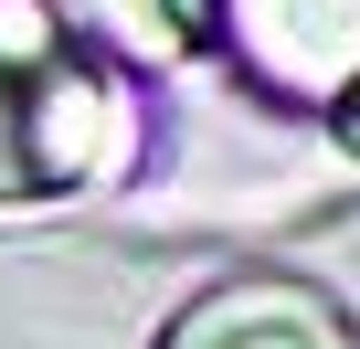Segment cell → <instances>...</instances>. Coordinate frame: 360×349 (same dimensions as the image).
<instances>
[{
    "label": "cell",
    "instance_id": "obj_1",
    "mask_svg": "<svg viewBox=\"0 0 360 349\" xmlns=\"http://www.w3.org/2000/svg\"><path fill=\"white\" fill-rule=\"evenodd\" d=\"M138 138L127 64L85 53L43 0H0V202L85 191Z\"/></svg>",
    "mask_w": 360,
    "mask_h": 349
},
{
    "label": "cell",
    "instance_id": "obj_2",
    "mask_svg": "<svg viewBox=\"0 0 360 349\" xmlns=\"http://www.w3.org/2000/svg\"><path fill=\"white\" fill-rule=\"evenodd\" d=\"M223 43L265 96L328 106L360 74V0H223Z\"/></svg>",
    "mask_w": 360,
    "mask_h": 349
},
{
    "label": "cell",
    "instance_id": "obj_3",
    "mask_svg": "<svg viewBox=\"0 0 360 349\" xmlns=\"http://www.w3.org/2000/svg\"><path fill=\"white\" fill-rule=\"evenodd\" d=\"M159 349H360L307 275H223L159 328Z\"/></svg>",
    "mask_w": 360,
    "mask_h": 349
},
{
    "label": "cell",
    "instance_id": "obj_4",
    "mask_svg": "<svg viewBox=\"0 0 360 349\" xmlns=\"http://www.w3.org/2000/svg\"><path fill=\"white\" fill-rule=\"evenodd\" d=\"M43 11L106 64H191L223 43V0H43Z\"/></svg>",
    "mask_w": 360,
    "mask_h": 349
},
{
    "label": "cell",
    "instance_id": "obj_5",
    "mask_svg": "<svg viewBox=\"0 0 360 349\" xmlns=\"http://www.w3.org/2000/svg\"><path fill=\"white\" fill-rule=\"evenodd\" d=\"M328 127H339V148H349V159H360V74H349V85H339V96H328Z\"/></svg>",
    "mask_w": 360,
    "mask_h": 349
},
{
    "label": "cell",
    "instance_id": "obj_6",
    "mask_svg": "<svg viewBox=\"0 0 360 349\" xmlns=\"http://www.w3.org/2000/svg\"><path fill=\"white\" fill-rule=\"evenodd\" d=\"M349 286H360V233H349Z\"/></svg>",
    "mask_w": 360,
    "mask_h": 349
}]
</instances>
